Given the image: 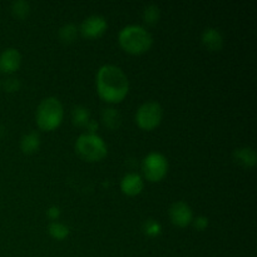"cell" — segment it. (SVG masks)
I'll return each instance as SVG.
<instances>
[{
	"instance_id": "e0dca14e",
	"label": "cell",
	"mask_w": 257,
	"mask_h": 257,
	"mask_svg": "<svg viewBox=\"0 0 257 257\" xmlns=\"http://www.w3.org/2000/svg\"><path fill=\"white\" fill-rule=\"evenodd\" d=\"M48 232L55 240H64V238L68 237L69 235V227L65 226L64 223H60L58 221H53V222L49 223L48 226Z\"/></svg>"
},
{
	"instance_id": "9a60e30c",
	"label": "cell",
	"mask_w": 257,
	"mask_h": 257,
	"mask_svg": "<svg viewBox=\"0 0 257 257\" xmlns=\"http://www.w3.org/2000/svg\"><path fill=\"white\" fill-rule=\"evenodd\" d=\"M72 122L77 127H87L90 122V112L84 105H75L72 109Z\"/></svg>"
},
{
	"instance_id": "7a4b0ae2",
	"label": "cell",
	"mask_w": 257,
	"mask_h": 257,
	"mask_svg": "<svg viewBox=\"0 0 257 257\" xmlns=\"http://www.w3.org/2000/svg\"><path fill=\"white\" fill-rule=\"evenodd\" d=\"M118 42L123 50L133 55H140L148 52L153 44V38L146 28L141 25H127L120 29Z\"/></svg>"
},
{
	"instance_id": "cb8c5ba5",
	"label": "cell",
	"mask_w": 257,
	"mask_h": 257,
	"mask_svg": "<svg viewBox=\"0 0 257 257\" xmlns=\"http://www.w3.org/2000/svg\"><path fill=\"white\" fill-rule=\"evenodd\" d=\"M85 128H87V130L89 131V133H93V135H94V132H95V131H97V128H98V124L94 122V120L90 119V122L88 123V125Z\"/></svg>"
},
{
	"instance_id": "7c38bea8",
	"label": "cell",
	"mask_w": 257,
	"mask_h": 257,
	"mask_svg": "<svg viewBox=\"0 0 257 257\" xmlns=\"http://www.w3.org/2000/svg\"><path fill=\"white\" fill-rule=\"evenodd\" d=\"M233 158L238 165L243 166L246 168H252L256 166L257 156L253 148L251 147H241L235 150Z\"/></svg>"
},
{
	"instance_id": "5b68a950",
	"label": "cell",
	"mask_w": 257,
	"mask_h": 257,
	"mask_svg": "<svg viewBox=\"0 0 257 257\" xmlns=\"http://www.w3.org/2000/svg\"><path fill=\"white\" fill-rule=\"evenodd\" d=\"M142 171L145 178L150 182H160L168 172V161L162 153L150 152L142 161Z\"/></svg>"
},
{
	"instance_id": "4fadbf2b",
	"label": "cell",
	"mask_w": 257,
	"mask_h": 257,
	"mask_svg": "<svg viewBox=\"0 0 257 257\" xmlns=\"http://www.w3.org/2000/svg\"><path fill=\"white\" fill-rule=\"evenodd\" d=\"M40 147V136L39 133L32 132L27 133L22 137L20 140V150L23 151V153L25 155H33V153L38 152Z\"/></svg>"
},
{
	"instance_id": "277c9868",
	"label": "cell",
	"mask_w": 257,
	"mask_h": 257,
	"mask_svg": "<svg viewBox=\"0 0 257 257\" xmlns=\"http://www.w3.org/2000/svg\"><path fill=\"white\" fill-rule=\"evenodd\" d=\"M75 152L87 162H99L107 157L108 148L102 137L95 133H84L75 141Z\"/></svg>"
},
{
	"instance_id": "5bb4252c",
	"label": "cell",
	"mask_w": 257,
	"mask_h": 257,
	"mask_svg": "<svg viewBox=\"0 0 257 257\" xmlns=\"http://www.w3.org/2000/svg\"><path fill=\"white\" fill-rule=\"evenodd\" d=\"M102 122L108 130L115 131L122 124V115L114 108H104L102 112Z\"/></svg>"
},
{
	"instance_id": "52a82bcc",
	"label": "cell",
	"mask_w": 257,
	"mask_h": 257,
	"mask_svg": "<svg viewBox=\"0 0 257 257\" xmlns=\"http://www.w3.org/2000/svg\"><path fill=\"white\" fill-rule=\"evenodd\" d=\"M171 222L177 227H187L193 221L192 208L183 201H177L172 203L168 210Z\"/></svg>"
},
{
	"instance_id": "30bf717a",
	"label": "cell",
	"mask_w": 257,
	"mask_h": 257,
	"mask_svg": "<svg viewBox=\"0 0 257 257\" xmlns=\"http://www.w3.org/2000/svg\"><path fill=\"white\" fill-rule=\"evenodd\" d=\"M143 187H145L143 178L138 173H127L120 180V190L124 195L131 196V197L140 195L143 191Z\"/></svg>"
},
{
	"instance_id": "d6986e66",
	"label": "cell",
	"mask_w": 257,
	"mask_h": 257,
	"mask_svg": "<svg viewBox=\"0 0 257 257\" xmlns=\"http://www.w3.org/2000/svg\"><path fill=\"white\" fill-rule=\"evenodd\" d=\"M12 13L18 19H25L30 13V4L25 0H17L12 4Z\"/></svg>"
},
{
	"instance_id": "6da1fadb",
	"label": "cell",
	"mask_w": 257,
	"mask_h": 257,
	"mask_svg": "<svg viewBox=\"0 0 257 257\" xmlns=\"http://www.w3.org/2000/svg\"><path fill=\"white\" fill-rule=\"evenodd\" d=\"M98 95L107 103H120L130 92V80L117 65L104 64L95 75Z\"/></svg>"
},
{
	"instance_id": "8992f818",
	"label": "cell",
	"mask_w": 257,
	"mask_h": 257,
	"mask_svg": "<svg viewBox=\"0 0 257 257\" xmlns=\"http://www.w3.org/2000/svg\"><path fill=\"white\" fill-rule=\"evenodd\" d=\"M163 118V109L160 103L146 102L136 113V123L141 130L152 131L161 124Z\"/></svg>"
},
{
	"instance_id": "2e32d148",
	"label": "cell",
	"mask_w": 257,
	"mask_h": 257,
	"mask_svg": "<svg viewBox=\"0 0 257 257\" xmlns=\"http://www.w3.org/2000/svg\"><path fill=\"white\" fill-rule=\"evenodd\" d=\"M78 32H79V29L77 28V25L69 23V24H65L60 28L59 32H58V37H59L60 42L64 43V44H72L77 39Z\"/></svg>"
},
{
	"instance_id": "44dd1931",
	"label": "cell",
	"mask_w": 257,
	"mask_h": 257,
	"mask_svg": "<svg viewBox=\"0 0 257 257\" xmlns=\"http://www.w3.org/2000/svg\"><path fill=\"white\" fill-rule=\"evenodd\" d=\"M3 85H4V89L7 90V92L13 93V92H17V90H19L20 82L18 78H8V79H5L4 84Z\"/></svg>"
},
{
	"instance_id": "7402d4cb",
	"label": "cell",
	"mask_w": 257,
	"mask_h": 257,
	"mask_svg": "<svg viewBox=\"0 0 257 257\" xmlns=\"http://www.w3.org/2000/svg\"><path fill=\"white\" fill-rule=\"evenodd\" d=\"M192 223L193 227L197 228L198 231H203L208 226V218L205 216H198L197 218H193Z\"/></svg>"
},
{
	"instance_id": "603a6c76",
	"label": "cell",
	"mask_w": 257,
	"mask_h": 257,
	"mask_svg": "<svg viewBox=\"0 0 257 257\" xmlns=\"http://www.w3.org/2000/svg\"><path fill=\"white\" fill-rule=\"evenodd\" d=\"M47 215L50 220L53 221H57L58 218L60 217V208L58 206H52V207L48 208L47 211Z\"/></svg>"
},
{
	"instance_id": "3957f363",
	"label": "cell",
	"mask_w": 257,
	"mask_h": 257,
	"mask_svg": "<svg viewBox=\"0 0 257 257\" xmlns=\"http://www.w3.org/2000/svg\"><path fill=\"white\" fill-rule=\"evenodd\" d=\"M63 118H64V109L58 98H44L38 105L35 120H37L38 127L42 131L52 132L57 130L62 124Z\"/></svg>"
},
{
	"instance_id": "d4e9b609",
	"label": "cell",
	"mask_w": 257,
	"mask_h": 257,
	"mask_svg": "<svg viewBox=\"0 0 257 257\" xmlns=\"http://www.w3.org/2000/svg\"><path fill=\"white\" fill-rule=\"evenodd\" d=\"M0 88H2V84H0Z\"/></svg>"
},
{
	"instance_id": "ba28073f",
	"label": "cell",
	"mask_w": 257,
	"mask_h": 257,
	"mask_svg": "<svg viewBox=\"0 0 257 257\" xmlns=\"http://www.w3.org/2000/svg\"><path fill=\"white\" fill-rule=\"evenodd\" d=\"M107 20L102 15H90L85 18L84 22L80 25V33L87 39H95L102 37L107 30Z\"/></svg>"
},
{
	"instance_id": "8fae6325",
	"label": "cell",
	"mask_w": 257,
	"mask_h": 257,
	"mask_svg": "<svg viewBox=\"0 0 257 257\" xmlns=\"http://www.w3.org/2000/svg\"><path fill=\"white\" fill-rule=\"evenodd\" d=\"M201 42L210 52H220L223 47V35L217 28H206L201 37Z\"/></svg>"
},
{
	"instance_id": "ac0fdd59",
	"label": "cell",
	"mask_w": 257,
	"mask_h": 257,
	"mask_svg": "<svg viewBox=\"0 0 257 257\" xmlns=\"http://www.w3.org/2000/svg\"><path fill=\"white\" fill-rule=\"evenodd\" d=\"M160 8L156 4L148 5V7H146L145 10H143V20H145V23H147L148 25L157 24L158 20H160Z\"/></svg>"
},
{
	"instance_id": "9c48e42d",
	"label": "cell",
	"mask_w": 257,
	"mask_h": 257,
	"mask_svg": "<svg viewBox=\"0 0 257 257\" xmlns=\"http://www.w3.org/2000/svg\"><path fill=\"white\" fill-rule=\"evenodd\" d=\"M22 64V54L15 48H7L0 54V72L4 74H13Z\"/></svg>"
},
{
	"instance_id": "ffe728a7",
	"label": "cell",
	"mask_w": 257,
	"mask_h": 257,
	"mask_svg": "<svg viewBox=\"0 0 257 257\" xmlns=\"http://www.w3.org/2000/svg\"><path fill=\"white\" fill-rule=\"evenodd\" d=\"M143 232L150 237H157L162 233V226L160 222L155 220H146L142 227Z\"/></svg>"
}]
</instances>
